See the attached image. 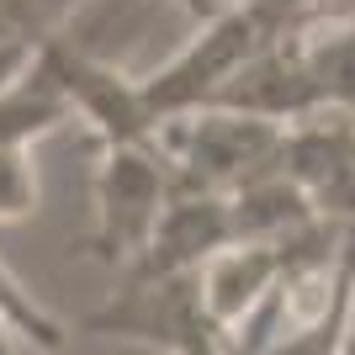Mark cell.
<instances>
[{
	"mask_svg": "<svg viewBox=\"0 0 355 355\" xmlns=\"http://www.w3.org/2000/svg\"><path fill=\"white\" fill-rule=\"evenodd\" d=\"M159 148L175 164V186L191 191H234L244 180L282 170L286 122L234 112V106H191L154 128Z\"/></svg>",
	"mask_w": 355,
	"mask_h": 355,
	"instance_id": "1",
	"label": "cell"
},
{
	"mask_svg": "<svg viewBox=\"0 0 355 355\" xmlns=\"http://www.w3.org/2000/svg\"><path fill=\"white\" fill-rule=\"evenodd\" d=\"M170 196H175V164L159 148V138H112L96 164L90 254L112 270L133 266Z\"/></svg>",
	"mask_w": 355,
	"mask_h": 355,
	"instance_id": "2",
	"label": "cell"
},
{
	"mask_svg": "<svg viewBox=\"0 0 355 355\" xmlns=\"http://www.w3.org/2000/svg\"><path fill=\"white\" fill-rule=\"evenodd\" d=\"M85 334H122L138 345H159L180 355H218L228 334L207 313L202 297V266L196 270H154V276H122L106 308L85 318Z\"/></svg>",
	"mask_w": 355,
	"mask_h": 355,
	"instance_id": "3",
	"label": "cell"
},
{
	"mask_svg": "<svg viewBox=\"0 0 355 355\" xmlns=\"http://www.w3.org/2000/svg\"><path fill=\"white\" fill-rule=\"evenodd\" d=\"M286 175L334 223H355V117H308L286 128Z\"/></svg>",
	"mask_w": 355,
	"mask_h": 355,
	"instance_id": "4",
	"label": "cell"
},
{
	"mask_svg": "<svg viewBox=\"0 0 355 355\" xmlns=\"http://www.w3.org/2000/svg\"><path fill=\"white\" fill-rule=\"evenodd\" d=\"M308 228H302V234H308ZM302 234L244 239V244H228V250H218L212 260H202V297H207V313L218 318V329L228 334V350H234V329L270 297V286L282 282V270H286V260H292Z\"/></svg>",
	"mask_w": 355,
	"mask_h": 355,
	"instance_id": "5",
	"label": "cell"
},
{
	"mask_svg": "<svg viewBox=\"0 0 355 355\" xmlns=\"http://www.w3.org/2000/svg\"><path fill=\"white\" fill-rule=\"evenodd\" d=\"M297 69L308 85L313 117H355V16H324L292 32Z\"/></svg>",
	"mask_w": 355,
	"mask_h": 355,
	"instance_id": "6",
	"label": "cell"
},
{
	"mask_svg": "<svg viewBox=\"0 0 355 355\" xmlns=\"http://www.w3.org/2000/svg\"><path fill=\"white\" fill-rule=\"evenodd\" d=\"M0 324H6V334H11L21 350H69V329H64L59 318H48V313L16 286V276L6 266H0Z\"/></svg>",
	"mask_w": 355,
	"mask_h": 355,
	"instance_id": "7",
	"label": "cell"
},
{
	"mask_svg": "<svg viewBox=\"0 0 355 355\" xmlns=\"http://www.w3.org/2000/svg\"><path fill=\"white\" fill-rule=\"evenodd\" d=\"M37 212V170H32V144L0 138V223H21Z\"/></svg>",
	"mask_w": 355,
	"mask_h": 355,
	"instance_id": "8",
	"label": "cell"
},
{
	"mask_svg": "<svg viewBox=\"0 0 355 355\" xmlns=\"http://www.w3.org/2000/svg\"><path fill=\"white\" fill-rule=\"evenodd\" d=\"M345 270H350V324H345V350L355 355V223H345Z\"/></svg>",
	"mask_w": 355,
	"mask_h": 355,
	"instance_id": "9",
	"label": "cell"
},
{
	"mask_svg": "<svg viewBox=\"0 0 355 355\" xmlns=\"http://www.w3.org/2000/svg\"><path fill=\"white\" fill-rule=\"evenodd\" d=\"M186 6H191V11H207V16L218 11V6H207V0H186Z\"/></svg>",
	"mask_w": 355,
	"mask_h": 355,
	"instance_id": "10",
	"label": "cell"
}]
</instances>
